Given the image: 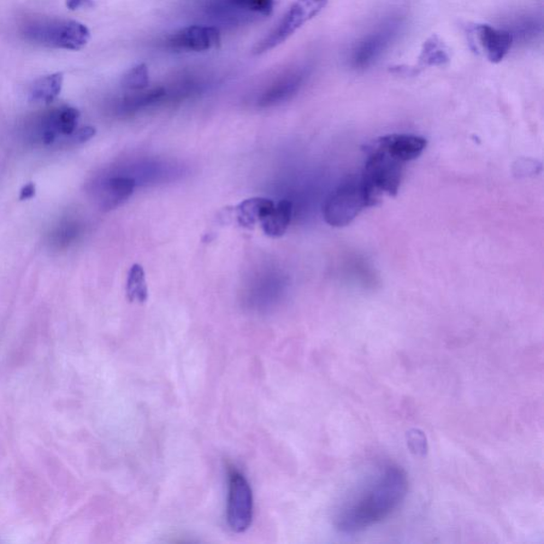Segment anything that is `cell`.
<instances>
[{
	"mask_svg": "<svg viewBox=\"0 0 544 544\" xmlns=\"http://www.w3.org/2000/svg\"><path fill=\"white\" fill-rule=\"evenodd\" d=\"M407 473L401 466L384 464L351 490L334 513L335 529L342 534L360 533L386 520L408 494Z\"/></svg>",
	"mask_w": 544,
	"mask_h": 544,
	"instance_id": "cell-1",
	"label": "cell"
},
{
	"mask_svg": "<svg viewBox=\"0 0 544 544\" xmlns=\"http://www.w3.org/2000/svg\"><path fill=\"white\" fill-rule=\"evenodd\" d=\"M380 203L367 187L362 176L352 177L330 195L323 205V217L330 226L350 224L367 208Z\"/></svg>",
	"mask_w": 544,
	"mask_h": 544,
	"instance_id": "cell-2",
	"label": "cell"
},
{
	"mask_svg": "<svg viewBox=\"0 0 544 544\" xmlns=\"http://www.w3.org/2000/svg\"><path fill=\"white\" fill-rule=\"evenodd\" d=\"M366 152L365 168L360 176L367 187L378 201L382 200L383 195L395 196L403 179L405 164L390 156L376 141L367 146Z\"/></svg>",
	"mask_w": 544,
	"mask_h": 544,
	"instance_id": "cell-3",
	"label": "cell"
},
{
	"mask_svg": "<svg viewBox=\"0 0 544 544\" xmlns=\"http://www.w3.org/2000/svg\"><path fill=\"white\" fill-rule=\"evenodd\" d=\"M26 38L35 44L67 50H80L91 40L88 28L79 22L40 20L25 27Z\"/></svg>",
	"mask_w": 544,
	"mask_h": 544,
	"instance_id": "cell-4",
	"label": "cell"
},
{
	"mask_svg": "<svg viewBox=\"0 0 544 544\" xmlns=\"http://www.w3.org/2000/svg\"><path fill=\"white\" fill-rule=\"evenodd\" d=\"M328 2L329 0H295L276 27L254 47V55H263L286 42L304 23L321 14L327 7Z\"/></svg>",
	"mask_w": 544,
	"mask_h": 544,
	"instance_id": "cell-5",
	"label": "cell"
},
{
	"mask_svg": "<svg viewBox=\"0 0 544 544\" xmlns=\"http://www.w3.org/2000/svg\"><path fill=\"white\" fill-rule=\"evenodd\" d=\"M253 494L249 482L238 469L229 471L227 521L234 533H244L253 519Z\"/></svg>",
	"mask_w": 544,
	"mask_h": 544,
	"instance_id": "cell-6",
	"label": "cell"
},
{
	"mask_svg": "<svg viewBox=\"0 0 544 544\" xmlns=\"http://www.w3.org/2000/svg\"><path fill=\"white\" fill-rule=\"evenodd\" d=\"M275 8V0H210L208 14L228 25H244L268 17Z\"/></svg>",
	"mask_w": 544,
	"mask_h": 544,
	"instance_id": "cell-7",
	"label": "cell"
},
{
	"mask_svg": "<svg viewBox=\"0 0 544 544\" xmlns=\"http://www.w3.org/2000/svg\"><path fill=\"white\" fill-rule=\"evenodd\" d=\"M401 27L398 16L384 22L374 32L367 34L354 47L350 64L353 68L365 69L374 64L397 37Z\"/></svg>",
	"mask_w": 544,
	"mask_h": 544,
	"instance_id": "cell-8",
	"label": "cell"
},
{
	"mask_svg": "<svg viewBox=\"0 0 544 544\" xmlns=\"http://www.w3.org/2000/svg\"><path fill=\"white\" fill-rule=\"evenodd\" d=\"M222 43L221 32L217 28L205 25H193L180 29L171 34L168 44L170 49L179 51H206L217 49Z\"/></svg>",
	"mask_w": 544,
	"mask_h": 544,
	"instance_id": "cell-9",
	"label": "cell"
},
{
	"mask_svg": "<svg viewBox=\"0 0 544 544\" xmlns=\"http://www.w3.org/2000/svg\"><path fill=\"white\" fill-rule=\"evenodd\" d=\"M471 33L477 49L492 63H500L510 52L513 37L505 29H496L486 23H480L472 28Z\"/></svg>",
	"mask_w": 544,
	"mask_h": 544,
	"instance_id": "cell-10",
	"label": "cell"
},
{
	"mask_svg": "<svg viewBox=\"0 0 544 544\" xmlns=\"http://www.w3.org/2000/svg\"><path fill=\"white\" fill-rule=\"evenodd\" d=\"M376 141L390 156L404 164L415 161L428 146L427 139L415 134H388Z\"/></svg>",
	"mask_w": 544,
	"mask_h": 544,
	"instance_id": "cell-11",
	"label": "cell"
},
{
	"mask_svg": "<svg viewBox=\"0 0 544 544\" xmlns=\"http://www.w3.org/2000/svg\"><path fill=\"white\" fill-rule=\"evenodd\" d=\"M309 75L307 68H295L289 70L286 75L280 77L274 85L270 86L267 91L263 94L258 104L262 106H270L292 98L295 93H298L301 86H304L305 79Z\"/></svg>",
	"mask_w": 544,
	"mask_h": 544,
	"instance_id": "cell-12",
	"label": "cell"
},
{
	"mask_svg": "<svg viewBox=\"0 0 544 544\" xmlns=\"http://www.w3.org/2000/svg\"><path fill=\"white\" fill-rule=\"evenodd\" d=\"M80 112L72 106L53 110L46 116L43 125L42 140L50 145L59 135L72 136L78 126Z\"/></svg>",
	"mask_w": 544,
	"mask_h": 544,
	"instance_id": "cell-13",
	"label": "cell"
},
{
	"mask_svg": "<svg viewBox=\"0 0 544 544\" xmlns=\"http://www.w3.org/2000/svg\"><path fill=\"white\" fill-rule=\"evenodd\" d=\"M135 180L128 177H112L98 187L99 208L109 212L118 208L132 196Z\"/></svg>",
	"mask_w": 544,
	"mask_h": 544,
	"instance_id": "cell-14",
	"label": "cell"
},
{
	"mask_svg": "<svg viewBox=\"0 0 544 544\" xmlns=\"http://www.w3.org/2000/svg\"><path fill=\"white\" fill-rule=\"evenodd\" d=\"M274 201L267 198L247 199L236 206V218H238L240 226L253 229L257 223H261L263 218L274 209Z\"/></svg>",
	"mask_w": 544,
	"mask_h": 544,
	"instance_id": "cell-15",
	"label": "cell"
},
{
	"mask_svg": "<svg viewBox=\"0 0 544 544\" xmlns=\"http://www.w3.org/2000/svg\"><path fill=\"white\" fill-rule=\"evenodd\" d=\"M418 60L416 68H403L401 67L397 70L399 72L406 70L407 74H417L419 69L440 67V65L448 63L450 60V56H449V50L442 41L437 35H433L427 42H424Z\"/></svg>",
	"mask_w": 544,
	"mask_h": 544,
	"instance_id": "cell-16",
	"label": "cell"
},
{
	"mask_svg": "<svg viewBox=\"0 0 544 544\" xmlns=\"http://www.w3.org/2000/svg\"><path fill=\"white\" fill-rule=\"evenodd\" d=\"M293 215V204L287 200L280 201L275 204L267 215L261 222L264 233L269 238H281L286 233L289 223H291Z\"/></svg>",
	"mask_w": 544,
	"mask_h": 544,
	"instance_id": "cell-17",
	"label": "cell"
},
{
	"mask_svg": "<svg viewBox=\"0 0 544 544\" xmlns=\"http://www.w3.org/2000/svg\"><path fill=\"white\" fill-rule=\"evenodd\" d=\"M62 73H55L41 77L34 82L29 92V99L34 104H50L60 95L63 87Z\"/></svg>",
	"mask_w": 544,
	"mask_h": 544,
	"instance_id": "cell-18",
	"label": "cell"
},
{
	"mask_svg": "<svg viewBox=\"0 0 544 544\" xmlns=\"http://www.w3.org/2000/svg\"><path fill=\"white\" fill-rule=\"evenodd\" d=\"M126 293L130 303L144 304L148 298L145 271L140 264H134L129 270Z\"/></svg>",
	"mask_w": 544,
	"mask_h": 544,
	"instance_id": "cell-19",
	"label": "cell"
},
{
	"mask_svg": "<svg viewBox=\"0 0 544 544\" xmlns=\"http://www.w3.org/2000/svg\"><path fill=\"white\" fill-rule=\"evenodd\" d=\"M150 70L144 63L128 70L122 79V86L128 91H143L150 86Z\"/></svg>",
	"mask_w": 544,
	"mask_h": 544,
	"instance_id": "cell-20",
	"label": "cell"
},
{
	"mask_svg": "<svg viewBox=\"0 0 544 544\" xmlns=\"http://www.w3.org/2000/svg\"><path fill=\"white\" fill-rule=\"evenodd\" d=\"M164 95L165 90L162 87L155 88V90L141 93L139 95H134V96H130L125 99V102H123V109L130 112L140 110L144 108V106H148L159 102V99L164 97Z\"/></svg>",
	"mask_w": 544,
	"mask_h": 544,
	"instance_id": "cell-21",
	"label": "cell"
},
{
	"mask_svg": "<svg viewBox=\"0 0 544 544\" xmlns=\"http://www.w3.org/2000/svg\"><path fill=\"white\" fill-rule=\"evenodd\" d=\"M408 443H410L412 450L416 452H424L425 445H427L424 435L418 431H413V433L410 434Z\"/></svg>",
	"mask_w": 544,
	"mask_h": 544,
	"instance_id": "cell-22",
	"label": "cell"
},
{
	"mask_svg": "<svg viewBox=\"0 0 544 544\" xmlns=\"http://www.w3.org/2000/svg\"><path fill=\"white\" fill-rule=\"evenodd\" d=\"M95 134H96V130H95V128L84 127L79 130H76V132L72 136L75 143L82 144L93 139Z\"/></svg>",
	"mask_w": 544,
	"mask_h": 544,
	"instance_id": "cell-23",
	"label": "cell"
},
{
	"mask_svg": "<svg viewBox=\"0 0 544 544\" xmlns=\"http://www.w3.org/2000/svg\"><path fill=\"white\" fill-rule=\"evenodd\" d=\"M93 5V0H67V7L72 11L84 7L91 8Z\"/></svg>",
	"mask_w": 544,
	"mask_h": 544,
	"instance_id": "cell-24",
	"label": "cell"
},
{
	"mask_svg": "<svg viewBox=\"0 0 544 544\" xmlns=\"http://www.w3.org/2000/svg\"><path fill=\"white\" fill-rule=\"evenodd\" d=\"M35 192H37V187H35L34 183H28L25 186L21 189L20 200H31L35 196Z\"/></svg>",
	"mask_w": 544,
	"mask_h": 544,
	"instance_id": "cell-25",
	"label": "cell"
}]
</instances>
